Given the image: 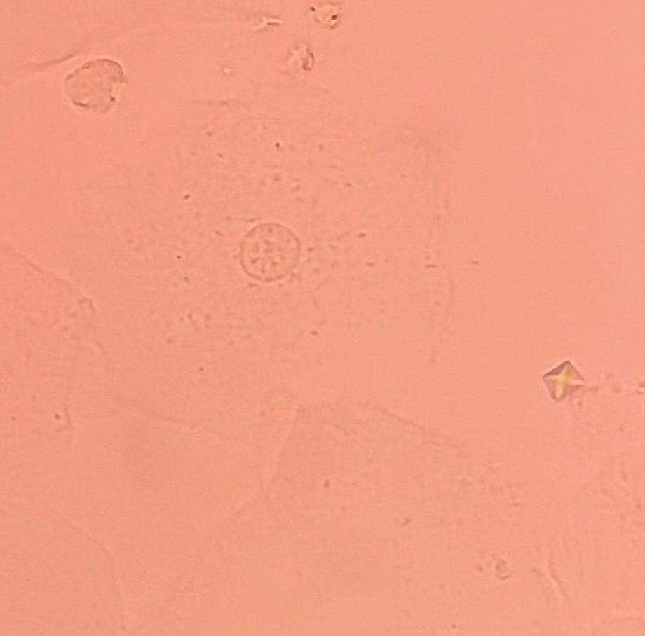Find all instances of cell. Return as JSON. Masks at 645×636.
I'll list each match as a JSON object with an SVG mask.
<instances>
[{"label": "cell", "instance_id": "6da1fadb", "mask_svg": "<svg viewBox=\"0 0 645 636\" xmlns=\"http://www.w3.org/2000/svg\"><path fill=\"white\" fill-rule=\"evenodd\" d=\"M239 263L250 277L271 282L291 273L299 263L301 244L287 226L265 222L252 227L239 245Z\"/></svg>", "mask_w": 645, "mask_h": 636}]
</instances>
